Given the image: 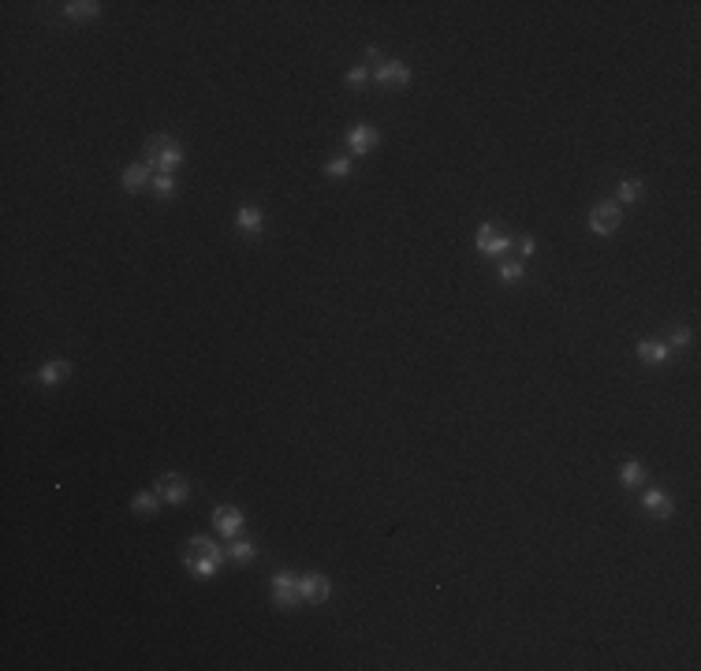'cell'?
I'll use <instances>...</instances> for the list:
<instances>
[{"label": "cell", "mask_w": 701, "mask_h": 671, "mask_svg": "<svg viewBox=\"0 0 701 671\" xmlns=\"http://www.w3.org/2000/svg\"><path fill=\"white\" fill-rule=\"evenodd\" d=\"M227 560V552L220 548V545H213L209 537H202V533H194L190 541H187V552H183V563H187V570L194 578H213L217 575V567Z\"/></svg>", "instance_id": "obj_1"}, {"label": "cell", "mask_w": 701, "mask_h": 671, "mask_svg": "<svg viewBox=\"0 0 701 671\" xmlns=\"http://www.w3.org/2000/svg\"><path fill=\"white\" fill-rule=\"evenodd\" d=\"M347 145H351L354 157H366L373 145H377V130H373L369 123H354V127L347 130Z\"/></svg>", "instance_id": "obj_9"}, {"label": "cell", "mask_w": 701, "mask_h": 671, "mask_svg": "<svg viewBox=\"0 0 701 671\" xmlns=\"http://www.w3.org/2000/svg\"><path fill=\"white\" fill-rule=\"evenodd\" d=\"M235 224L242 227V232H262V227H265V217H262V209H257V205H239Z\"/></svg>", "instance_id": "obj_15"}, {"label": "cell", "mask_w": 701, "mask_h": 671, "mask_svg": "<svg viewBox=\"0 0 701 671\" xmlns=\"http://www.w3.org/2000/svg\"><path fill=\"white\" fill-rule=\"evenodd\" d=\"M667 343H672V347H687L690 329H687V324H667Z\"/></svg>", "instance_id": "obj_22"}, {"label": "cell", "mask_w": 701, "mask_h": 671, "mask_svg": "<svg viewBox=\"0 0 701 671\" xmlns=\"http://www.w3.org/2000/svg\"><path fill=\"white\" fill-rule=\"evenodd\" d=\"M160 507V496L157 493H135L131 496V511H138V515H153Z\"/></svg>", "instance_id": "obj_17"}, {"label": "cell", "mask_w": 701, "mask_h": 671, "mask_svg": "<svg viewBox=\"0 0 701 671\" xmlns=\"http://www.w3.org/2000/svg\"><path fill=\"white\" fill-rule=\"evenodd\" d=\"M366 63H373V68H381V53H377V48H366Z\"/></svg>", "instance_id": "obj_27"}, {"label": "cell", "mask_w": 701, "mask_h": 671, "mask_svg": "<svg viewBox=\"0 0 701 671\" xmlns=\"http://www.w3.org/2000/svg\"><path fill=\"white\" fill-rule=\"evenodd\" d=\"M362 83H366V68H351V71H347V86H354V90H358Z\"/></svg>", "instance_id": "obj_25"}, {"label": "cell", "mask_w": 701, "mask_h": 671, "mask_svg": "<svg viewBox=\"0 0 701 671\" xmlns=\"http://www.w3.org/2000/svg\"><path fill=\"white\" fill-rule=\"evenodd\" d=\"M213 526L220 530V537L232 541V537H239V530H242V511L235 503H217L213 507Z\"/></svg>", "instance_id": "obj_6"}, {"label": "cell", "mask_w": 701, "mask_h": 671, "mask_svg": "<svg viewBox=\"0 0 701 671\" xmlns=\"http://www.w3.org/2000/svg\"><path fill=\"white\" fill-rule=\"evenodd\" d=\"M329 593H332L329 578H321V575H302V578H299V597H302V600L321 604V600H329Z\"/></svg>", "instance_id": "obj_8"}, {"label": "cell", "mask_w": 701, "mask_h": 671, "mask_svg": "<svg viewBox=\"0 0 701 671\" xmlns=\"http://www.w3.org/2000/svg\"><path fill=\"white\" fill-rule=\"evenodd\" d=\"M638 358H642V362L660 366V362H667V347H664V343H657V339H642L638 343Z\"/></svg>", "instance_id": "obj_16"}, {"label": "cell", "mask_w": 701, "mask_h": 671, "mask_svg": "<svg viewBox=\"0 0 701 671\" xmlns=\"http://www.w3.org/2000/svg\"><path fill=\"white\" fill-rule=\"evenodd\" d=\"M642 507L649 515H657V518H672V511H675V500L667 496V493H660V488H649V493L642 496Z\"/></svg>", "instance_id": "obj_11"}, {"label": "cell", "mask_w": 701, "mask_h": 671, "mask_svg": "<svg viewBox=\"0 0 701 671\" xmlns=\"http://www.w3.org/2000/svg\"><path fill=\"white\" fill-rule=\"evenodd\" d=\"M500 280L503 284H518V280H523V261H503V265H500Z\"/></svg>", "instance_id": "obj_21"}, {"label": "cell", "mask_w": 701, "mask_h": 671, "mask_svg": "<svg viewBox=\"0 0 701 671\" xmlns=\"http://www.w3.org/2000/svg\"><path fill=\"white\" fill-rule=\"evenodd\" d=\"M619 224H623V209H619V202H597L590 209V232L612 235V232H619Z\"/></svg>", "instance_id": "obj_3"}, {"label": "cell", "mask_w": 701, "mask_h": 671, "mask_svg": "<svg viewBox=\"0 0 701 671\" xmlns=\"http://www.w3.org/2000/svg\"><path fill=\"white\" fill-rule=\"evenodd\" d=\"M153 493L160 496V503H183L187 496H190V485H187V478L183 473H160V478L153 481Z\"/></svg>", "instance_id": "obj_4"}, {"label": "cell", "mask_w": 701, "mask_h": 671, "mask_svg": "<svg viewBox=\"0 0 701 671\" xmlns=\"http://www.w3.org/2000/svg\"><path fill=\"white\" fill-rule=\"evenodd\" d=\"M377 83L381 86H406V83H411V68L399 63V60H384L377 68Z\"/></svg>", "instance_id": "obj_10"}, {"label": "cell", "mask_w": 701, "mask_h": 671, "mask_svg": "<svg viewBox=\"0 0 701 671\" xmlns=\"http://www.w3.org/2000/svg\"><path fill=\"white\" fill-rule=\"evenodd\" d=\"M474 242H478V250H481V254H488V257H500V254H508V250L515 247V242H511V235L496 232L493 224H481Z\"/></svg>", "instance_id": "obj_5"}, {"label": "cell", "mask_w": 701, "mask_h": 671, "mask_svg": "<svg viewBox=\"0 0 701 671\" xmlns=\"http://www.w3.org/2000/svg\"><path fill=\"white\" fill-rule=\"evenodd\" d=\"M272 600L280 604V608H291L295 600H302L299 597V578H291V575H272Z\"/></svg>", "instance_id": "obj_7"}, {"label": "cell", "mask_w": 701, "mask_h": 671, "mask_svg": "<svg viewBox=\"0 0 701 671\" xmlns=\"http://www.w3.org/2000/svg\"><path fill=\"white\" fill-rule=\"evenodd\" d=\"M638 194H642V183H638V179H623V183H619V198H623V202H634Z\"/></svg>", "instance_id": "obj_23"}, {"label": "cell", "mask_w": 701, "mask_h": 671, "mask_svg": "<svg viewBox=\"0 0 701 671\" xmlns=\"http://www.w3.org/2000/svg\"><path fill=\"white\" fill-rule=\"evenodd\" d=\"M145 187H150V165H142V160H138V165H131V168L123 172V190L127 194H138Z\"/></svg>", "instance_id": "obj_12"}, {"label": "cell", "mask_w": 701, "mask_h": 671, "mask_svg": "<svg viewBox=\"0 0 701 671\" xmlns=\"http://www.w3.org/2000/svg\"><path fill=\"white\" fill-rule=\"evenodd\" d=\"M150 187H153V194H157V198H175V190H179V183H175L172 175H157Z\"/></svg>", "instance_id": "obj_20"}, {"label": "cell", "mask_w": 701, "mask_h": 671, "mask_svg": "<svg viewBox=\"0 0 701 671\" xmlns=\"http://www.w3.org/2000/svg\"><path fill=\"white\" fill-rule=\"evenodd\" d=\"M324 172H329V175H351V160L347 157H332L329 165H324Z\"/></svg>", "instance_id": "obj_24"}, {"label": "cell", "mask_w": 701, "mask_h": 671, "mask_svg": "<svg viewBox=\"0 0 701 671\" xmlns=\"http://www.w3.org/2000/svg\"><path fill=\"white\" fill-rule=\"evenodd\" d=\"M63 15L75 19V23H83V19L101 15V4H97V0H71V4H63Z\"/></svg>", "instance_id": "obj_14"}, {"label": "cell", "mask_w": 701, "mask_h": 671, "mask_svg": "<svg viewBox=\"0 0 701 671\" xmlns=\"http://www.w3.org/2000/svg\"><path fill=\"white\" fill-rule=\"evenodd\" d=\"M227 555H232L235 563H247V560H254V541H242V537H232V548H227Z\"/></svg>", "instance_id": "obj_18"}, {"label": "cell", "mask_w": 701, "mask_h": 671, "mask_svg": "<svg viewBox=\"0 0 701 671\" xmlns=\"http://www.w3.org/2000/svg\"><path fill=\"white\" fill-rule=\"evenodd\" d=\"M142 165L157 168V175H172L179 165H183V145H179L172 135H150L142 145Z\"/></svg>", "instance_id": "obj_2"}, {"label": "cell", "mask_w": 701, "mask_h": 671, "mask_svg": "<svg viewBox=\"0 0 701 671\" xmlns=\"http://www.w3.org/2000/svg\"><path fill=\"white\" fill-rule=\"evenodd\" d=\"M619 481H623L627 488L642 485V481H645V470H642V463H634V459H630V463H627L623 470H619Z\"/></svg>", "instance_id": "obj_19"}, {"label": "cell", "mask_w": 701, "mask_h": 671, "mask_svg": "<svg viewBox=\"0 0 701 671\" xmlns=\"http://www.w3.org/2000/svg\"><path fill=\"white\" fill-rule=\"evenodd\" d=\"M68 373H71V366L63 362V358H48V362L41 366V373H38V381L41 384H60V381H68Z\"/></svg>", "instance_id": "obj_13"}, {"label": "cell", "mask_w": 701, "mask_h": 671, "mask_svg": "<svg viewBox=\"0 0 701 671\" xmlns=\"http://www.w3.org/2000/svg\"><path fill=\"white\" fill-rule=\"evenodd\" d=\"M533 250H537L533 235H523V239H518V254H523V257H533Z\"/></svg>", "instance_id": "obj_26"}]
</instances>
